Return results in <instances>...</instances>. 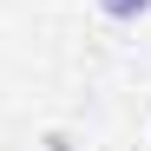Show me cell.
Segmentation results:
<instances>
[{
    "mask_svg": "<svg viewBox=\"0 0 151 151\" xmlns=\"http://www.w3.org/2000/svg\"><path fill=\"white\" fill-rule=\"evenodd\" d=\"M99 13L118 20V27H132V20H145V13H151V0H99Z\"/></svg>",
    "mask_w": 151,
    "mask_h": 151,
    "instance_id": "cell-1",
    "label": "cell"
}]
</instances>
